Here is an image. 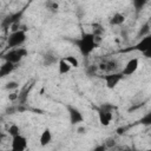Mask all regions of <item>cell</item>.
I'll list each match as a JSON object with an SVG mask.
<instances>
[{
    "label": "cell",
    "mask_w": 151,
    "mask_h": 151,
    "mask_svg": "<svg viewBox=\"0 0 151 151\" xmlns=\"http://www.w3.org/2000/svg\"><path fill=\"white\" fill-rule=\"evenodd\" d=\"M73 42L78 46L80 53L84 57H87L98 46L94 41V35L92 33H83L81 37L79 39H76Z\"/></svg>",
    "instance_id": "1"
},
{
    "label": "cell",
    "mask_w": 151,
    "mask_h": 151,
    "mask_svg": "<svg viewBox=\"0 0 151 151\" xmlns=\"http://www.w3.org/2000/svg\"><path fill=\"white\" fill-rule=\"evenodd\" d=\"M116 110V106H113L112 104L105 103L101 104L100 106L97 107V112H98V118L99 122L103 126H107L111 120H112V112Z\"/></svg>",
    "instance_id": "2"
},
{
    "label": "cell",
    "mask_w": 151,
    "mask_h": 151,
    "mask_svg": "<svg viewBox=\"0 0 151 151\" xmlns=\"http://www.w3.org/2000/svg\"><path fill=\"white\" fill-rule=\"evenodd\" d=\"M26 55H27V50L24 48V47H18V48L11 50L7 53H5L2 55V58H4L5 61H9V63H12V64L15 65V64H18Z\"/></svg>",
    "instance_id": "3"
},
{
    "label": "cell",
    "mask_w": 151,
    "mask_h": 151,
    "mask_svg": "<svg viewBox=\"0 0 151 151\" xmlns=\"http://www.w3.org/2000/svg\"><path fill=\"white\" fill-rule=\"evenodd\" d=\"M26 38H27L26 32L22 31V29L12 32L9 34V37L7 38V46L8 47H18V46H21L26 41Z\"/></svg>",
    "instance_id": "4"
},
{
    "label": "cell",
    "mask_w": 151,
    "mask_h": 151,
    "mask_svg": "<svg viewBox=\"0 0 151 151\" xmlns=\"http://www.w3.org/2000/svg\"><path fill=\"white\" fill-rule=\"evenodd\" d=\"M24 12H25V8L20 9L19 12L11 13V14L6 15V17L2 19V21H1V27H2L4 29H8V28L14 24V22H17V21H20V20H21Z\"/></svg>",
    "instance_id": "5"
},
{
    "label": "cell",
    "mask_w": 151,
    "mask_h": 151,
    "mask_svg": "<svg viewBox=\"0 0 151 151\" xmlns=\"http://www.w3.org/2000/svg\"><path fill=\"white\" fill-rule=\"evenodd\" d=\"M151 47V35L147 34L145 37L142 38V40L136 44L134 46L130 47V48H126V50H123L122 52H130V51H139V52H144L145 50L150 48Z\"/></svg>",
    "instance_id": "6"
},
{
    "label": "cell",
    "mask_w": 151,
    "mask_h": 151,
    "mask_svg": "<svg viewBox=\"0 0 151 151\" xmlns=\"http://www.w3.org/2000/svg\"><path fill=\"white\" fill-rule=\"evenodd\" d=\"M66 109H67V111H68L70 123H71L72 125H76V124H79V123H83V122H84V117H83L81 112H80L77 107H74V106H72V105H66Z\"/></svg>",
    "instance_id": "7"
},
{
    "label": "cell",
    "mask_w": 151,
    "mask_h": 151,
    "mask_svg": "<svg viewBox=\"0 0 151 151\" xmlns=\"http://www.w3.org/2000/svg\"><path fill=\"white\" fill-rule=\"evenodd\" d=\"M27 149V139L20 133L12 137V150L13 151H24Z\"/></svg>",
    "instance_id": "8"
},
{
    "label": "cell",
    "mask_w": 151,
    "mask_h": 151,
    "mask_svg": "<svg viewBox=\"0 0 151 151\" xmlns=\"http://www.w3.org/2000/svg\"><path fill=\"white\" fill-rule=\"evenodd\" d=\"M123 74L122 73H111V74H107V76H104V80H105V84H106V87L107 88H114L117 86V84L123 79Z\"/></svg>",
    "instance_id": "9"
},
{
    "label": "cell",
    "mask_w": 151,
    "mask_h": 151,
    "mask_svg": "<svg viewBox=\"0 0 151 151\" xmlns=\"http://www.w3.org/2000/svg\"><path fill=\"white\" fill-rule=\"evenodd\" d=\"M138 65H139L138 58H132V59H130V60L126 63V65L124 66V68H123V71H122V74H123V76H131V74H133V73L137 71Z\"/></svg>",
    "instance_id": "10"
},
{
    "label": "cell",
    "mask_w": 151,
    "mask_h": 151,
    "mask_svg": "<svg viewBox=\"0 0 151 151\" xmlns=\"http://www.w3.org/2000/svg\"><path fill=\"white\" fill-rule=\"evenodd\" d=\"M15 65L9 63V61H5L1 66H0V78H4L6 76H8L13 70H14Z\"/></svg>",
    "instance_id": "11"
},
{
    "label": "cell",
    "mask_w": 151,
    "mask_h": 151,
    "mask_svg": "<svg viewBox=\"0 0 151 151\" xmlns=\"http://www.w3.org/2000/svg\"><path fill=\"white\" fill-rule=\"evenodd\" d=\"M52 140V133L50 131V129H45L42 132H41V136H40V145L41 146H46L47 144H50Z\"/></svg>",
    "instance_id": "12"
},
{
    "label": "cell",
    "mask_w": 151,
    "mask_h": 151,
    "mask_svg": "<svg viewBox=\"0 0 151 151\" xmlns=\"http://www.w3.org/2000/svg\"><path fill=\"white\" fill-rule=\"evenodd\" d=\"M58 68H59V73L60 74H66V73H68L71 71V65L66 60H64V58H61L59 60V63H58Z\"/></svg>",
    "instance_id": "13"
},
{
    "label": "cell",
    "mask_w": 151,
    "mask_h": 151,
    "mask_svg": "<svg viewBox=\"0 0 151 151\" xmlns=\"http://www.w3.org/2000/svg\"><path fill=\"white\" fill-rule=\"evenodd\" d=\"M32 86L33 85H29V86H25L22 90H21V92L18 94V100H19V103L20 104H26V100H27V96H28V92H29V90L32 88Z\"/></svg>",
    "instance_id": "14"
},
{
    "label": "cell",
    "mask_w": 151,
    "mask_h": 151,
    "mask_svg": "<svg viewBox=\"0 0 151 151\" xmlns=\"http://www.w3.org/2000/svg\"><path fill=\"white\" fill-rule=\"evenodd\" d=\"M117 66H118V63L116 60H109V61L100 64V68L105 70V71H113L117 68Z\"/></svg>",
    "instance_id": "15"
},
{
    "label": "cell",
    "mask_w": 151,
    "mask_h": 151,
    "mask_svg": "<svg viewBox=\"0 0 151 151\" xmlns=\"http://www.w3.org/2000/svg\"><path fill=\"white\" fill-rule=\"evenodd\" d=\"M125 21V17L120 13H116L111 19H110V24L113 25V26H117V25H122L123 22Z\"/></svg>",
    "instance_id": "16"
},
{
    "label": "cell",
    "mask_w": 151,
    "mask_h": 151,
    "mask_svg": "<svg viewBox=\"0 0 151 151\" xmlns=\"http://www.w3.org/2000/svg\"><path fill=\"white\" fill-rule=\"evenodd\" d=\"M57 60H58L57 57L53 55L52 53H46V54L44 55V65H45V66H51V65L55 64Z\"/></svg>",
    "instance_id": "17"
},
{
    "label": "cell",
    "mask_w": 151,
    "mask_h": 151,
    "mask_svg": "<svg viewBox=\"0 0 151 151\" xmlns=\"http://www.w3.org/2000/svg\"><path fill=\"white\" fill-rule=\"evenodd\" d=\"M147 34H150V22H149V21L145 22V24L140 27V29H139L137 37H138V38H140V37L143 38V37H145V35H147Z\"/></svg>",
    "instance_id": "18"
},
{
    "label": "cell",
    "mask_w": 151,
    "mask_h": 151,
    "mask_svg": "<svg viewBox=\"0 0 151 151\" xmlns=\"http://www.w3.org/2000/svg\"><path fill=\"white\" fill-rule=\"evenodd\" d=\"M64 60H66V61L71 65V67H78V66H79L78 59H77L76 57H73V55H67V57L64 58Z\"/></svg>",
    "instance_id": "19"
},
{
    "label": "cell",
    "mask_w": 151,
    "mask_h": 151,
    "mask_svg": "<svg viewBox=\"0 0 151 151\" xmlns=\"http://www.w3.org/2000/svg\"><path fill=\"white\" fill-rule=\"evenodd\" d=\"M46 7H47V9H50L52 12H57L58 8H59V5H58V2H55L53 0H47L46 1Z\"/></svg>",
    "instance_id": "20"
},
{
    "label": "cell",
    "mask_w": 151,
    "mask_h": 151,
    "mask_svg": "<svg viewBox=\"0 0 151 151\" xmlns=\"http://www.w3.org/2000/svg\"><path fill=\"white\" fill-rule=\"evenodd\" d=\"M8 133H9L12 137H14V136H17V134L20 133V127H19L17 124H12V125L9 126V129H8Z\"/></svg>",
    "instance_id": "21"
},
{
    "label": "cell",
    "mask_w": 151,
    "mask_h": 151,
    "mask_svg": "<svg viewBox=\"0 0 151 151\" xmlns=\"http://www.w3.org/2000/svg\"><path fill=\"white\" fill-rule=\"evenodd\" d=\"M92 27H93V32H92L93 35H101V33L104 32V28L98 24H93Z\"/></svg>",
    "instance_id": "22"
},
{
    "label": "cell",
    "mask_w": 151,
    "mask_h": 151,
    "mask_svg": "<svg viewBox=\"0 0 151 151\" xmlns=\"http://www.w3.org/2000/svg\"><path fill=\"white\" fill-rule=\"evenodd\" d=\"M146 1L147 0H133V6L137 11H140L144 7V5L146 4Z\"/></svg>",
    "instance_id": "23"
},
{
    "label": "cell",
    "mask_w": 151,
    "mask_h": 151,
    "mask_svg": "<svg viewBox=\"0 0 151 151\" xmlns=\"http://www.w3.org/2000/svg\"><path fill=\"white\" fill-rule=\"evenodd\" d=\"M139 123H142L143 125H151V113H146L140 120Z\"/></svg>",
    "instance_id": "24"
},
{
    "label": "cell",
    "mask_w": 151,
    "mask_h": 151,
    "mask_svg": "<svg viewBox=\"0 0 151 151\" xmlns=\"http://www.w3.org/2000/svg\"><path fill=\"white\" fill-rule=\"evenodd\" d=\"M18 86H19V83L12 80V81H8V83L5 85V88H6V90H15Z\"/></svg>",
    "instance_id": "25"
},
{
    "label": "cell",
    "mask_w": 151,
    "mask_h": 151,
    "mask_svg": "<svg viewBox=\"0 0 151 151\" xmlns=\"http://www.w3.org/2000/svg\"><path fill=\"white\" fill-rule=\"evenodd\" d=\"M114 144H116V142H114V139L113 138H109V139H106L105 140V146L106 147H112V146H114Z\"/></svg>",
    "instance_id": "26"
},
{
    "label": "cell",
    "mask_w": 151,
    "mask_h": 151,
    "mask_svg": "<svg viewBox=\"0 0 151 151\" xmlns=\"http://www.w3.org/2000/svg\"><path fill=\"white\" fill-rule=\"evenodd\" d=\"M143 105H144V103H138L137 105H132V106H131V107H130V109H129L127 111H129V112H131V111H134V110H138V109H140V107H142Z\"/></svg>",
    "instance_id": "27"
},
{
    "label": "cell",
    "mask_w": 151,
    "mask_h": 151,
    "mask_svg": "<svg viewBox=\"0 0 151 151\" xmlns=\"http://www.w3.org/2000/svg\"><path fill=\"white\" fill-rule=\"evenodd\" d=\"M96 70H97L96 66H90V67L87 68V73H88V74H94V73H96Z\"/></svg>",
    "instance_id": "28"
},
{
    "label": "cell",
    "mask_w": 151,
    "mask_h": 151,
    "mask_svg": "<svg viewBox=\"0 0 151 151\" xmlns=\"http://www.w3.org/2000/svg\"><path fill=\"white\" fill-rule=\"evenodd\" d=\"M15 111H17V107H8V109L6 110V112H7L8 114H13Z\"/></svg>",
    "instance_id": "29"
},
{
    "label": "cell",
    "mask_w": 151,
    "mask_h": 151,
    "mask_svg": "<svg viewBox=\"0 0 151 151\" xmlns=\"http://www.w3.org/2000/svg\"><path fill=\"white\" fill-rule=\"evenodd\" d=\"M8 98H9V100H15V99H18V93H11L8 96Z\"/></svg>",
    "instance_id": "30"
},
{
    "label": "cell",
    "mask_w": 151,
    "mask_h": 151,
    "mask_svg": "<svg viewBox=\"0 0 151 151\" xmlns=\"http://www.w3.org/2000/svg\"><path fill=\"white\" fill-rule=\"evenodd\" d=\"M106 149V146L103 144V145H99V146H97V147H94V151H104Z\"/></svg>",
    "instance_id": "31"
},
{
    "label": "cell",
    "mask_w": 151,
    "mask_h": 151,
    "mask_svg": "<svg viewBox=\"0 0 151 151\" xmlns=\"http://www.w3.org/2000/svg\"><path fill=\"white\" fill-rule=\"evenodd\" d=\"M142 53L145 55V58H150V55H151V54H150V48L145 50V51H144V52H142Z\"/></svg>",
    "instance_id": "32"
},
{
    "label": "cell",
    "mask_w": 151,
    "mask_h": 151,
    "mask_svg": "<svg viewBox=\"0 0 151 151\" xmlns=\"http://www.w3.org/2000/svg\"><path fill=\"white\" fill-rule=\"evenodd\" d=\"M78 133H85L86 132V129L84 127V126H80V127H78Z\"/></svg>",
    "instance_id": "33"
},
{
    "label": "cell",
    "mask_w": 151,
    "mask_h": 151,
    "mask_svg": "<svg viewBox=\"0 0 151 151\" xmlns=\"http://www.w3.org/2000/svg\"><path fill=\"white\" fill-rule=\"evenodd\" d=\"M125 130H126V129H124V127H120V129H118V130H117V132H118V134H123V133L125 132Z\"/></svg>",
    "instance_id": "34"
},
{
    "label": "cell",
    "mask_w": 151,
    "mask_h": 151,
    "mask_svg": "<svg viewBox=\"0 0 151 151\" xmlns=\"http://www.w3.org/2000/svg\"><path fill=\"white\" fill-rule=\"evenodd\" d=\"M1 138H2V134H1V132H0V140H1Z\"/></svg>",
    "instance_id": "35"
}]
</instances>
